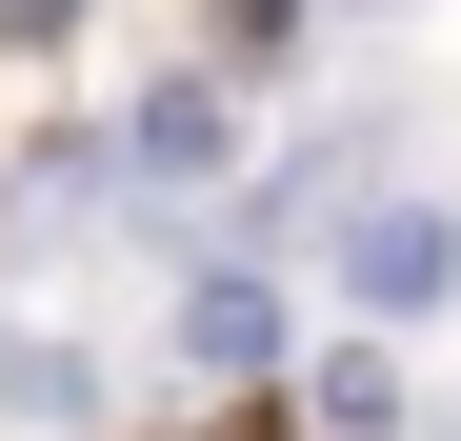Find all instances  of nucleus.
<instances>
[{
  "instance_id": "nucleus-1",
  "label": "nucleus",
  "mask_w": 461,
  "mask_h": 441,
  "mask_svg": "<svg viewBox=\"0 0 461 441\" xmlns=\"http://www.w3.org/2000/svg\"><path fill=\"white\" fill-rule=\"evenodd\" d=\"M441 281H461V220H441V201H361V220H341V302H361L381 341H421Z\"/></svg>"
},
{
  "instance_id": "nucleus-2",
  "label": "nucleus",
  "mask_w": 461,
  "mask_h": 441,
  "mask_svg": "<svg viewBox=\"0 0 461 441\" xmlns=\"http://www.w3.org/2000/svg\"><path fill=\"white\" fill-rule=\"evenodd\" d=\"M181 361H221V382L281 361V281H261V261H201V281H181Z\"/></svg>"
},
{
  "instance_id": "nucleus-3",
  "label": "nucleus",
  "mask_w": 461,
  "mask_h": 441,
  "mask_svg": "<svg viewBox=\"0 0 461 441\" xmlns=\"http://www.w3.org/2000/svg\"><path fill=\"white\" fill-rule=\"evenodd\" d=\"M121 161H140V181H201V161H221V81H161V101H140V140H121Z\"/></svg>"
},
{
  "instance_id": "nucleus-4",
  "label": "nucleus",
  "mask_w": 461,
  "mask_h": 441,
  "mask_svg": "<svg viewBox=\"0 0 461 441\" xmlns=\"http://www.w3.org/2000/svg\"><path fill=\"white\" fill-rule=\"evenodd\" d=\"M0 401H21V421H101V361H60V341H0Z\"/></svg>"
}]
</instances>
